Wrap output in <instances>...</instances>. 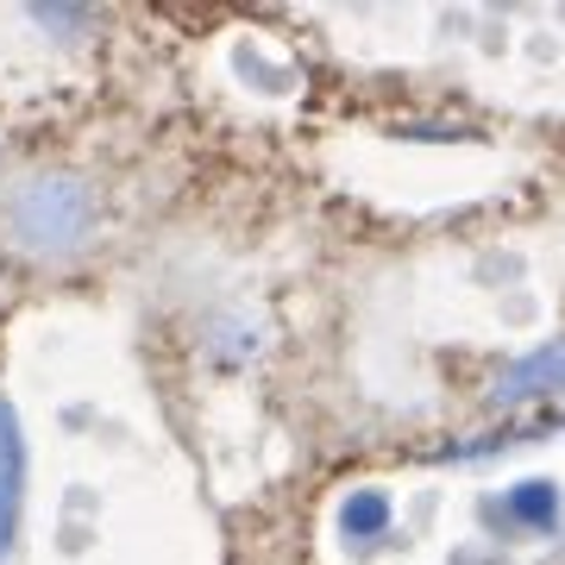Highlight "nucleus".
I'll return each mask as SVG.
<instances>
[{"label":"nucleus","mask_w":565,"mask_h":565,"mask_svg":"<svg viewBox=\"0 0 565 565\" xmlns=\"http://www.w3.org/2000/svg\"><path fill=\"white\" fill-rule=\"evenodd\" d=\"M95 233V195H88V182L82 177H32L20 182V195H13V239L25 252H39V258H70L82 239Z\"/></svg>","instance_id":"1"},{"label":"nucleus","mask_w":565,"mask_h":565,"mask_svg":"<svg viewBox=\"0 0 565 565\" xmlns=\"http://www.w3.org/2000/svg\"><path fill=\"white\" fill-rule=\"evenodd\" d=\"M565 390V340L541 345V352H527V359H515L497 377V403H527V396H559Z\"/></svg>","instance_id":"2"},{"label":"nucleus","mask_w":565,"mask_h":565,"mask_svg":"<svg viewBox=\"0 0 565 565\" xmlns=\"http://www.w3.org/2000/svg\"><path fill=\"white\" fill-rule=\"evenodd\" d=\"M20 490H25V440H20V415L0 396V559L13 546V522H20Z\"/></svg>","instance_id":"3"},{"label":"nucleus","mask_w":565,"mask_h":565,"mask_svg":"<svg viewBox=\"0 0 565 565\" xmlns=\"http://www.w3.org/2000/svg\"><path fill=\"white\" fill-rule=\"evenodd\" d=\"M490 509H509V515H497V522H509V527H553L559 522V490L553 484H515L503 503H490Z\"/></svg>","instance_id":"4"},{"label":"nucleus","mask_w":565,"mask_h":565,"mask_svg":"<svg viewBox=\"0 0 565 565\" xmlns=\"http://www.w3.org/2000/svg\"><path fill=\"white\" fill-rule=\"evenodd\" d=\"M390 527V503L377 497V490H359V497H345V509H340V534L352 546H364V541H377Z\"/></svg>","instance_id":"5"}]
</instances>
